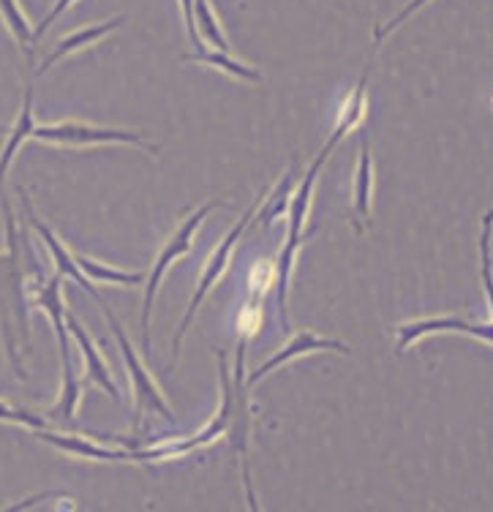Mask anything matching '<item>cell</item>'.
Here are the masks:
<instances>
[{
	"label": "cell",
	"mask_w": 493,
	"mask_h": 512,
	"mask_svg": "<svg viewBox=\"0 0 493 512\" xmlns=\"http://www.w3.org/2000/svg\"><path fill=\"white\" fill-rule=\"evenodd\" d=\"M60 284H63V276L55 273L47 284L39 286V292H36V303H39L44 314L50 316L52 327H55V333H58L60 360H71L69 327H66V306H63V297H60Z\"/></svg>",
	"instance_id": "14"
},
{
	"label": "cell",
	"mask_w": 493,
	"mask_h": 512,
	"mask_svg": "<svg viewBox=\"0 0 493 512\" xmlns=\"http://www.w3.org/2000/svg\"><path fill=\"white\" fill-rule=\"evenodd\" d=\"M126 22V17L120 14V17H115V20H107V22H99V25H88V28L82 30H74V33H69V36H63V39L55 44V50L44 58V63L39 66V74H47V71L58 63V60H63L66 55H71V52H79L85 50L88 44H96V41H101L104 36H109L112 30H118L120 25Z\"/></svg>",
	"instance_id": "13"
},
{
	"label": "cell",
	"mask_w": 493,
	"mask_h": 512,
	"mask_svg": "<svg viewBox=\"0 0 493 512\" xmlns=\"http://www.w3.org/2000/svg\"><path fill=\"white\" fill-rule=\"evenodd\" d=\"M425 3H428V0H409V3H406L404 9L398 11V14H395V17H390V22H385V25H382V28L374 30V41H376V44H379V41L385 39L387 33H393V30L398 28V25H404V22L409 20V17H412V14H415V11L423 9Z\"/></svg>",
	"instance_id": "25"
},
{
	"label": "cell",
	"mask_w": 493,
	"mask_h": 512,
	"mask_svg": "<svg viewBox=\"0 0 493 512\" xmlns=\"http://www.w3.org/2000/svg\"><path fill=\"white\" fill-rule=\"evenodd\" d=\"M186 60H194V63H202V66H210V69L227 71V74H232L235 79H243V82H262V74L257 69L235 60L229 52L197 50L194 55H186Z\"/></svg>",
	"instance_id": "18"
},
{
	"label": "cell",
	"mask_w": 493,
	"mask_h": 512,
	"mask_svg": "<svg viewBox=\"0 0 493 512\" xmlns=\"http://www.w3.org/2000/svg\"><path fill=\"white\" fill-rule=\"evenodd\" d=\"M371 199H374V167L368 137H360V164L355 172V229L363 232L371 224Z\"/></svg>",
	"instance_id": "15"
},
{
	"label": "cell",
	"mask_w": 493,
	"mask_h": 512,
	"mask_svg": "<svg viewBox=\"0 0 493 512\" xmlns=\"http://www.w3.org/2000/svg\"><path fill=\"white\" fill-rule=\"evenodd\" d=\"M101 308H104V314H107V322L109 327H112V333H115V338H118L120 352H123L126 368H129L131 384H134V401H137V420H134V423H137V428L139 423H142V414L145 412H158L164 420L172 423V409H169V404L164 401V395H161V390H158V384L153 382V376L148 374V368L142 365V360H139L137 352H134V346H131V341L126 338V333H123L120 322L115 319V314L109 311L107 303H101Z\"/></svg>",
	"instance_id": "6"
},
{
	"label": "cell",
	"mask_w": 493,
	"mask_h": 512,
	"mask_svg": "<svg viewBox=\"0 0 493 512\" xmlns=\"http://www.w3.org/2000/svg\"><path fill=\"white\" fill-rule=\"evenodd\" d=\"M491 237H493V210L483 216V232H480V276L485 284V297L493 316V256H491Z\"/></svg>",
	"instance_id": "23"
},
{
	"label": "cell",
	"mask_w": 493,
	"mask_h": 512,
	"mask_svg": "<svg viewBox=\"0 0 493 512\" xmlns=\"http://www.w3.org/2000/svg\"><path fill=\"white\" fill-rule=\"evenodd\" d=\"M71 3H74V0H58V3H55V6H52V11L50 14H47V17H44V20L39 22V28L33 30V44H36V41L41 39V36H44V33H47V30H50V25L55 20H58L60 14H63V11L69 9Z\"/></svg>",
	"instance_id": "27"
},
{
	"label": "cell",
	"mask_w": 493,
	"mask_h": 512,
	"mask_svg": "<svg viewBox=\"0 0 493 512\" xmlns=\"http://www.w3.org/2000/svg\"><path fill=\"white\" fill-rule=\"evenodd\" d=\"M194 17H197L199 39H205L218 52H229V41L224 36V30L218 25L216 11L210 9L208 0H194Z\"/></svg>",
	"instance_id": "21"
},
{
	"label": "cell",
	"mask_w": 493,
	"mask_h": 512,
	"mask_svg": "<svg viewBox=\"0 0 493 512\" xmlns=\"http://www.w3.org/2000/svg\"><path fill=\"white\" fill-rule=\"evenodd\" d=\"M292 188H295V164L289 167L286 172V178L278 183L270 194H267V205L262 210H257V224L259 227H270L276 218L286 216V210H289V197H292Z\"/></svg>",
	"instance_id": "20"
},
{
	"label": "cell",
	"mask_w": 493,
	"mask_h": 512,
	"mask_svg": "<svg viewBox=\"0 0 493 512\" xmlns=\"http://www.w3.org/2000/svg\"><path fill=\"white\" fill-rule=\"evenodd\" d=\"M33 139L50 142V145H66V148H88V145H137L148 150L150 156H158V148L145 137H139L126 128H101L79 123V120H63L55 126H36Z\"/></svg>",
	"instance_id": "3"
},
{
	"label": "cell",
	"mask_w": 493,
	"mask_h": 512,
	"mask_svg": "<svg viewBox=\"0 0 493 512\" xmlns=\"http://www.w3.org/2000/svg\"><path fill=\"white\" fill-rule=\"evenodd\" d=\"M79 398H82V382H79L74 360H63V387H60V401L58 406L47 414H50L52 420L71 423V420H74V414H77Z\"/></svg>",
	"instance_id": "17"
},
{
	"label": "cell",
	"mask_w": 493,
	"mask_h": 512,
	"mask_svg": "<svg viewBox=\"0 0 493 512\" xmlns=\"http://www.w3.org/2000/svg\"><path fill=\"white\" fill-rule=\"evenodd\" d=\"M267 197V191H262L257 197V202L248 207V213L240 221H237L235 227H232V232H229L221 243H218V248L210 254L208 259V267H205V273H202V278H199L197 284V292H194V297H191V306H188L186 316H183V322H180L178 333H175V341H172V365H175V360H178L180 355V341H183V335H186V330L191 327V322H194V316H197L199 306H202V300L208 297V292L216 286V281L221 276H224V270L229 267V259H232V251H235L237 240H240V235H243V229L248 227V218L257 216L259 205H262V199Z\"/></svg>",
	"instance_id": "5"
},
{
	"label": "cell",
	"mask_w": 493,
	"mask_h": 512,
	"mask_svg": "<svg viewBox=\"0 0 493 512\" xmlns=\"http://www.w3.org/2000/svg\"><path fill=\"white\" fill-rule=\"evenodd\" d=\"M434 333H464L472 338H480L485 344H493V325H474L461 316H434V319H417V322H404L398 327V352H406L409 346Z\"/></svg>",
	"instance_id": "8"
},
{
	"label": "cell",
	"mask_w": 493,
	"mask_h": 512,
	"mask_svg": "<svg viewBox=\"0 0 493 512\" xmlns=\"http://www.w3.org/2000/svg\"><path fill=\"white\" fill-rule=\"evenodd\" d=\"M325 349H333V352H341V355H352V349L344 344V341H333V338H322L316 333H297L286 346H281L276 355L265 360L259 365L254 374L248 376V384H257L259 379H265L267 374H273L276 368H281L289 360H297V357L308 355V352H325Z\"/></svg>",
	"instance_id": "9"
},
{
	"label": "cell",
	"mask_w": 493,
	"mask_h": 512,
	"mask_svg": "<svg viewBox=\"0 0 493 512\" xmlns=\"http://www.w3.org/2000/svg\"><path fill=\"white\" fill-rule=\"evenodd\" d=\"M3 218H6V251L0 254V333L6 344V355L14 374L25 379L22 355L30 352V325H28V278L39 276L36 256L25 246L14 221V210L0 197Z\"/></svg>",
	"instance_id": "1"
},
{
	"label": "cell",
	"mask_w": 493,
	"mask_h": 512,
	"mask_svg": "<svg viewBox=\"0 0 493 512\" xmlns=\"http://www.w3.org/2000/svg\"><path fill=\"white\" fill-rule=\"evenodd\" d=\"M213 207H218V202H208V205L197 207V210H194V213H191V216H188L186 221L175 229V235L169 237L167 246H164V251L158 254L156 265H153V270H150L148 281H145V284H148L145 286V306H142V346H145V352H150V311H153V297H156L158 292V284H161V278H164V273L169 270V265L191 251L194 232H197L199 224L208 218V213L213 210Z\"/></svg>",
	"instance_id": "4"
},
{
	"label": "cell",
	"mask_w": 493,
	"mask_h": 512,
	"mask_svg": "<svg viewBox=\"0 0 493 512\" xmlns=\"http://www.w3.org/2000/svg\"><path fill=\"white\" fill-rule=\"evenodd\" d=\"M17 191H20L22 207H25V216H28L30 227L39 232V237H41V240H44V246L50 248L52 262H55V273H60V276H63V278H71V281L82 286V289H85L88 295L96 297V300H99V306H101L104 300H101V295H99V292H96V286H93V281H90V278L85 276L82 270H79L74 254H71L69 248L60 243L58 235H55V232H52V229L47 227V224H44V221H41L39 216H36V210H33V202H30V197H28V191H25V188H17Z\"/></svg>",
	"instance_id": "7"
},
{
	"label": "cell",
	"mask_w": 493,
	"mask_h": 512,
	"mask_svg": "<svg viewBox=\"0 0 493 512\" xmlns=\"http://www.w3.org/2000/svg\"><path fill=\"white\" fill-rule=\"evenodd\" d=\"M365 88H368V69L363 71V77H360V82H357L355 88L346 93L344 104H341V109H338V120H336V128H333V137L327 139L325 148L319 150V156H316V161L311 164V167L316 169L325 167V161L330 158V153H333V148H336L338 142H341L352 128L360 126V120L365 118Z\"/></svg>",
	"instance_id": "11"
},
{
	"label": "cell",
	"mask_w": 493,
	"mask_h": 512,
	"mask_svg": "<svg viewBox=\"0 0 493 512\" xmlns=\"http://www.w3.org/2000/svg\"><path fill=\"white\" fill-rule=\"evenodd\" d=\"M79 270L93 281V284H120V286H134L145 281V273H123L118 267H107L99 259H90L85 254H74Z\"/></svg>",
	"instance_id": "19"
},
{
	"label": "cell",
	"mask_w": 493,
	"mask_h": 512,
	"mask_svg": "<svg viewBox=\"0 0 493 512\" xmlns=\"http://www.w3.org/2000/svg\"><path fill=\"white\" fill-rule=\"evenodd\" d=\"M0 17L6 22L14 41L30 55V50H33V28H30L28 17L22 14L20 3L17 0H0Z\"/></svg>",
	"instance_id": "22"
},
{
	"label": "cell",
	"mask_w": 493,
	"mask_h": 512,
	"mask_svg": "<svg viewBox=\"0 0 493 512\" xmlns=\"http://www.w3.org/2000/svg\"><path fill=\"white\" fill-rule=\"evenodd\" d=\"M33 128H36V120H33V88H25V96H22V109L17 123L9 128V139L0 150V197H3V180H6V172H9L11 161L20 153V148L25 145V139L33 137Z\"/></svg>",
	"instance_id": "16"
},
{
	"label": "cell",
	"mask_w": 493,
	"mask_h": 512,
	"mask_svg": "<svg viewBox=\"0 0 493 512\" xmlns=\"http://www.w3.org/2000/svg\"><path fill=\"white\" fill-rule=\"evenodd\" d=\"M0 423H17L25 425V428H33V431H39V428H47V417L30 412V409H22V406L0 401Z\"/></svg>",
	"instance_id": "24"
},
{
	"label": "cell",
	"mask_w": 493,
	"mask_h": 512,
	"mask_svg": "<svg viewBox=\"0 0 493 512\" xmlns=\"http://www.w3.org/2000/svg\"><path fill=\"white\" fill-rule=\"evenodd\" d=\"M232 393H235V401H232V420H229V442H232V450L237 453V461H240V472H243V483H246L248 493V507L257 512V496H254V488H251V469H248V453H251V404H248V390H246V335L237 341L235 352V368H232Z\"/></svg>",
	"instance_id": "2"
},
{
	"label": "cell",
	"mask_w": 493,
	"mask_h": 512,
	"mask_svg": "<svg viewBox=\"0 0 493 512\" xmlns=\"http://www.w3.org/2000/svg\"><path fill=\"white\" fill-rule=\"evenodd\" d=\"M66 327H69V333L77 338L79 349H82V357H85V365H88V379L93 384H99L101 390L112 398V401H120L123 395H120L118 384H115V379H112V374H109V365L104 363V357L99 355V349L93 346V341H90V335L85 333V327L79 325L77 316L66 314Z\"/></svg>",
	"instance_id": "12"
},
{
	"label": "cell",
	"mask_w": 493,
	"mask_h": 512,
	"mask_svg": "<svg viewBox=\"0 0 493 512\" xmlns=\"http://www.w3.org/2000/svg\"><path fill=\"white\" fill-rule=\"evenodd\" d=\"M180 6H183V20H186L188 39L194 44V50H205V47H202V39H199L197 17H194V0H180Z\"/></svg>",
	"instance_id": "26"
},
{
	"label": "cell",
	"mask_w": 493,
	"mask_h": 512,
	"mask_svg": "<svg viewBox=\"0 0 493 512\" xmlns=\"http://www.w3.org/2000/svg\"><path fill=\"white\" fill-rule=\"evenodd\" d=\"M33 436L41 439V442L52 444V447H58L63 453L74 455V458H85V461H137V450L134 453H129V450H109V447H101V444L90 442V439L79 434H55V431L39 428V431H33Z\"/></svg>",
	"instance_id": "10"
}]
</instances>
